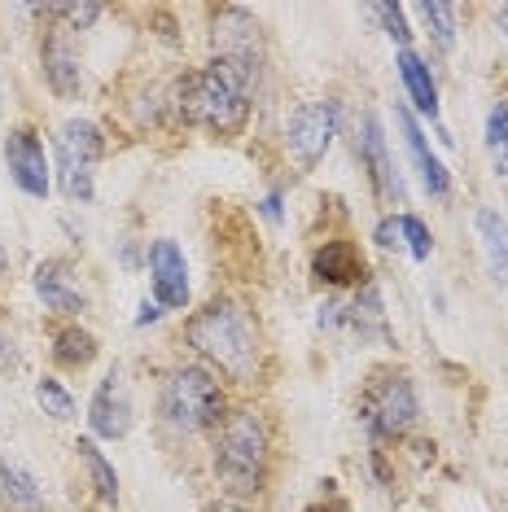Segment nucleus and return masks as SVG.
<instances>
[{
  "label": "nucleus",
  "instance_id": "c85d7f7f",
  "mask_svg": "<svg viewBox=\"0 0 508 512\" xmlns=\"http://www.w3.org/2000/svg\"><path fill=\"white\" fill-rule=\"evenodd\" d=\"M259 211H263V219H272V224H281V193H268L259 202Z\"/></svg>",
  "mask_w": 508,
  "mask_h": 512
},
{
  "label": "nucleus",
  "instance_id": "a878e982",
  "mask_svg": "<svg viewBox=\"0 0 508 512\" xmlns=\"http://www.w3.org/2000/svg\"><path fill=\"white\" fill-rule=\"evenodd\" d=\"M373 14L381 18V27H386V36L399 44V49H408V40H412V31H408V14H403L399 5H377Z\"/></svg>",
  "mask_w": 508,
  "mask_h": 512
},
{
  "label": "nucleus",
  "instance_id": "7c9ffc66",
  "mask_svg": "<svg viewBox=\"0 0 508 512\" xmlns=\"http://www.w3.org/2000/svg\"><path fill=\"white\" fill-rule=\"evenodd\" d=\"M495 22H500V31H504V40H508V5L495 9Z\"/></svg>",
  "mask_w": 508,
  "mask_h": 512
},
{
  "label": "nucleus",
  "instance_id": "cd10ccee",
  "mask_svg": "<svg viewBox=\"0 0 508 512\" xmlns=\"http://www.w3.org/2000/svg\"><path fill=\"white\" fill-rule=\"evenodd\" d=\"M399 241H403V232H399V219H381V224H377V246H399Z\"/></svg>",
  "mask_w": 508,
  "mask_h": 512
},
{
  "label": "nucleus",
  "instance_id": "39448f33",
  "mask_svg": "<svg viewBox=\"0 0 508 512\" xmlns=\"http://www.w3.org/2000/svg\"><path fill=\"white\" fill-rule=\"evenodd\" d=\"M101 154H106V136L97 123H62V132H57V180H62V193L71 202H92V176H97Z\"/></svg>",
  "mask_w": 508,
  "mask_h": 512
},
{
  "label": "nucleus",
  "instance_id": "4be33fe9",
  "mask_svg": "<svg viewBox=\"0 0 508 512\" xmlns=\"http://www.w3.org/2000/svg\"><path fill=\"white\" fill-rule=\"evenodd\" d=\"M53 355L62 359V364H71V368H84V364H92V355H97V337L92 333H84L79 324H71V329H62L53 337Z\"/></svg>",
  "mask_w": 508,
  "mask_h": 512
},
{
  "label": "nucleus",
  "instance_id": "473e14b6",
  "mask_svg": "<svg viewBox=\"0 0 508 512\" xmlns=\"http://www.w3.org/2000/svg\"><path fill=\"white\" fill-rule=\"evenodd\" d=\"M211 512H246V508H237V504H219V508H211Z\"/></svg>",
  "mask_w": 508,
  "mask_h": 512
},
{
  "label": "nucleus",
  "instance_id": "aec40b11",
  "mask_svg": "<svg viewBox=\"0 0 508 512\" xmlns=\"http://www.w3.org/2000/svg\"><path fill=\"white\" fill-rule=\"evenodd\" d=\"M75 451H79V460L88 464V477H92V486H97V495L106 499V504H119V473H114V464L97 451V442H92V438H79Z\"/></svg>",
  "mask_w": 508,
  "mask_h": 512
},
{
  "label": "nucleus",
  "instance_id": "f257e3e1",
  "mask_svg": "<svg viewBox=\"0 0 508 512\" xmlns=\"http://www.w3.org/2000/svg\"><path fill=\"white\" fill-rule=\"evenodd\" d=\"M250 84H254V71L215 57L211 66L180 79L176 114L184 123L206 127L215 136H237L250 119Z\"/></svg>",
  "mask_w": 508,
  "mask_h": 512
},
{
  "label": "nucleus",
  "instance_id": "f3484780",
  "mask_svg": "<svg viewBox=\"0 0 508 512\" xmlns=\"http://www.w3.org/2000/svg\"><path fill=\"white\" fill-rule=\"evenodd\" d=\"M44 79H49V88L57 97H75L79 84H84L79 57L71 53V44H66V31H53V36L44 40Z\"/></svg>",
  "mask_w": 508,
  "mask_h": 512
},
{
  "label": "nucleus",
  "instance_id": "9d476101",
  "mask_svg": "<svg viewBox=\"0 0 508 512\" xmlns=\"http://www.w3.org/2000/svg\"><path fill=\"white\" fill-rule=\"evenodd\" d=\"M149 289H154L158 307L167 311H180L189 302V263H184V250L171 237L149 246Z\"/></svg>",
  "mask_w": 508,
  "mask_h": 512
},
{
  "label": "nucleus",
  "instance_id": "f8f14e48",
  "mask_svg": "<svg viewBox=\"0 0 508 512\" xmlns=\"http://www.w3.org/2000/svg\"><path fill=\"white\" fill-rule=\"evenodd\" d=\"M31 285H36V294H40V302L49 311H62V316H79V311H88V294H84V285H79L71 263H62V259L36 263Z\"/></svg>",
  "mask_w": 508,
  "mask_h": 512
},
{
  "label": "nucleus",
  "instance_id": "ddd939ff",
  "mask_svg": "<svg viewBox=\"0 0 508 512\" xmlns=\"http://www.w3.org/2000/svg\"><path fill=\"white\" fill-rule=\"evenodd\" d=\"M215 49L224 62L259 71V27L246 9H219L215 14Z\"/></svg>",
  "mask_w": 508,
  "mask_h": 512
},
{
  "label": "nucleus",
  "instance_id": "c756f323",
  "mask_svg": "<svg viewBox=\"0 0 508 512\" xmlns=\"http://www.w3.org/2000/svg\"><path fill=\"white\" fill-rule=\"evenodd\" d=\"M158 316H163V307H158V302H141V316H136V324H158Z\"/></svg>",
  "mask_w": 508,
  "mask_h": 512
},
{
  "label": "nucleus",
  "instance_id": "9b49d317",
  "mask_svg": "<svg viewBox=\"0 0 508 512\" xmlns=\"http://www.w3.org/2000/svg\"><path fill=\"white\" fill-rule=\"evenodd\" d=\"M88 425L97 438H123L127 429H132V394H127V381H123L119 368H114L97 386V394H92Z\"/></svg>",
  "mask_w": 508,
  "mask_h": 512
},
{
  "label": "nucleus",
  "instance_id": "20e7f679",
  "mask_svg": "<svg viewBox=\"0 0 508 512\" xmlns=\"http://www.w3.org/2000/svg\"><path fill=\"white\" fill-rule=\"evenodd\" d=\"M224 390L206 368L180 364L163 381V416L180 434H202V429L224 425Z\"/></svg>",
  "mask_w": 508,
  "mask_h": 512
},
{
  "label": "nucleus",
  "instance_id": "6e6552de",
  "mask_svg": "<svg viewBox=\"0 0 508 512\" xmlns=\"http://www.w3.org/2000/svg\"><path fill=\"white\" fill-rule=\"evenodd\" d=\"M355 154H360V167L368 171L373 189L386 197V202L403 206V180H399V167L390 158V145H386V132H381V119L377 114H364L360 119V132H355Z\"/></svg>",
  "mask_w": 508,
  "mask_h": 512
},
{
  "label": "nucleus",
  "instance_id": "393cba45",
  "mask_svg": "<svg viewBox=\"0 0 508 512\" xmlns=\"http://www.w3.org/2000/svg\"><path fill=\"white\" fill-rule=\"evenodd\" d=\"M399 232H403V241H408V254L417 263H425L434 254V237H430V228H425L417 215H399Z\"/></svg>",
  "mask_w": 508,
  "mask_h": 512
},
{
  "label": "nucleus",
  "instance_id": "b1692460",
  "mask_svg": "<svg viewBox=\"0 0 508 512\" xmlns=\"http://www.w3.org/2000/svg\"><path fill=\"white\" fill-rule=\"evenodd\" d=\"M36 403L44 407V416H53V421H71L75 416V399L66 394L62 381H53V377L36 381Z\"/></svg>",
  "mask_w": 508,
  "mask_h": 512
},
{
  "label": "nucleus",
  "instance_id": "423d86ee",
  "mask_svg": "<svg viewBox=\"0 0 508 512\" xmlns=\"http://www.w3.org/2000/svg\"><path fill=\"white\" fill-rule=\"evenodd\" d=\"M342 127V110L338 101H303L290 123H285V149H290V162L298 171H316V162L329 154L333 136Z\"/></svg>",
  "mask_w": 508,
  "mask_h": 512
},
{
  "label": "nucleus",
  "instance_id": "dca6fc26",
  "mask_svg": "<svg viewBox=\"0 0 508 512\" xmlns=\"http://www.w3.org/2000/svg\"><path fill=\"white\" fill-rule=\"evenodd\" d=\"M311 267H316V276L325 285H364V259L351 241H325Z\"/></svg>",
  "mask_w": 508,
  "mask_h": 512
},
{
  "label": "nucleus",
  "instance_id": "7ed1b4c3",
  "mask_svg": "<svg viewBox=\"0 0 508 512\" xmlns=\"http://www.w3.org/2000/svg\"><path fill=\"white\" fill-rule=\"evenodd\" d=\"M268 425L254 407L224 416L215 442V477L233 499H250L263 491V477H268Z\"/></svg>",
  "mask_w": 508,
  "mask_h": 512
},
{
  "label": "nucleus",
  "instance_id": "5701e85b",
  "mask_svg": "<svg viewBox=\"0 0 508 512\" xmlns=\"http://www.w3.org/2000/svg\"><path fill=\"white\" fill-rule=\"evenodd\" d=\"M487 154L495 176L508 180V101H495V110L487 114Z\"/></svg>",
  "mask_w": 508,
  "mask_h": 512
},
{
  "label": "nucleus",
  "instance_id": "f03ea898",
  "mask_svg": "<svg viewBox=\"0 0 508 512\" xmlns=\"http://www.w3.org/2000/svg\"><path fill=\"white\" fill-rule=\"evenodd\" d=\"M184 342L202 359H211L228 381H241V386L254 381V368H259V329H254L246 302L211 298L198 316L184 324Z\"/></svg>",
  "mask_w": 508,
  "mask_h": 512
},
{
  "label": "nucleus",
  "instance_id": "a211bd4d",
  "mask_svg": "<svg viewBox=\"0 0 508 512\" xmlns=\"http://www.w3.org/2000/svg\"><path fill=\"white\" fill-rule=\"evenodd\" d=\"M399 79L403 88H408V101L417 106L425 119H438V84L430 75V66H425V57H417L412 49L399 53Z\"/></svg>",
  "mask_w": 508,
  "mask_h": 512
},
{
  "label": "nucleus",
  "instance_id": "6ab92c4d",
  "mask_svg": "<svg viewBox=\"0 0 508 512\" xmlns=\"http://www.w3.org/2000/svg\"><path fill=\"white\" fill-rule=\"evenodd\" d=\"M473 228H478V237H482V254H487L491 281L508 285V224L491 211V206H482V211L473 215Z\"/></svg>",
  "mask_w": 508,
  "mask_h": 512
},
{
  "label": "nucleus",
  "instance_id": "bb28decb",
  "mask_svg": "<svg viewBox=\"0 0 508 512\" xmlns=\"http://www.w3.org/2000/svg\"><path fill=\"white\" fill-rule=\"evenodd\" d=\"M49 14L66 18V22H71V27H92V22L101 18V5H53Z\"/></svg>",
  "mask_w": 508,
  "mask_h": 512
},
{
  "label": "nucleus",
  "instance_id": "1a4fd4ad",
  "mask_svg": "<svg viewBox=\"0 0 508 512\" xmlns=\"http://www.w3.org/2000/svg\"><path fill=\"white\" fill-rule=\"evenodd\" d=\"M5 167H9V180L27 197H49V189H53L49 158H44V141L31 127H14V132L5 136Z\"/></svg>",
  "mask_w": 508,
  "mask_h": 512
},
{
  "label": "nucleus",
  "instance_id": "2eb2a0df",
  "mask_svg": "<svg viewBox=\"0 0 508 512\" xmlns=\"http://www.w3.org/2000/svg\"><path fill=\"white\" fill-rule=\"evenodd\" d=\"M0 499L14 504L18 512H49V495H44L40 477L14 456H0Z\"/></svg>",
  "mask_w": 508,
  "mask_h": 512
},
{
  "label": "nucleus",
  "instance_id": "412c9836",
  "mask_svg": "<svg viewBox=\"0 0 508 512\" xmlns=\"http://www.w3.org/2000/svg\"><path fill=\"white\" fill-rule=\"evenodd\" d=\"M417 14H421V22L430 27V36H434V44L443 53H452L456 49V22H460V9L456 5H417Z\"/></svg>",
  "mask_w": 508,
  "mask_h": 512
},
{
  "label": "nucleus",
  "instance_id": "2f4dec72",
  "mask_svg": "<svg viewBox=\"0 0 508 512\" xmlns=\"http://www.w3.org/2000/svg\"><path fill=\"white\" fill-rule=\"evenodd\" d=\"M5 267H9V250L0 246V276H5Z\"/></svg>",
  "mask_w": 508,
  "mask_h": 512
},
{
  "label": "nucleus",
  "instance_id": "4468645a",
  "mask_svg": "<svg viewBox=\"0 0 508 512\" xmlns=\"http://www.w3.org/2000/svg\"><path fill=\"white\" fill-rule=\"evenodd\" d=\"M395 123H399V132H403V145H408L412 162H417V176L425 184V193H430V197H447V193H452V176H447V167L438 162L430 141H425V132L417 127V119H412L408 110H395Z\"/></svg>",
  "mask_w": 508,
  "mask_h": 512
},
{
  "label": "nucleus",
  "instance_id": "0eeeda50",
  "mask_svg": "<svg viewBox=\"0 0 508 512\" xmlns=\"http://www.w3.org/2000/svg\"><path fill=\"white\" fill-rule=\"evenodd\" d=\"M360 421L373 438H399L403 429H412V421H417V390H412V381L399 377V372L377 377L360 403Z\"/></svg>",
  "mask_w": 508,
  "mask_h": 512
}]
</instances>
